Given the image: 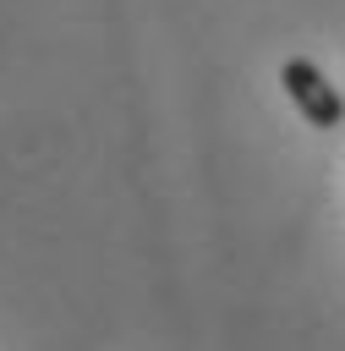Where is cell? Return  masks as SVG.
I'll use <instances>...</instances> for the list:
<instances>
[{
  "mask_svg": "<svg viewBox=\"0 0 345 351\" xmlns=\"http://www.w3.org/2000/svg\"><path fill=\"white\" fill-rule=\"evenodd\" d=\"M279 82H285V99L301 110V121H307V126L334 132V126L345 121V99H340V88H334V82H329L307 55L285 60V66H279Z\"/></svg>",
  "mask_w": 345,
  "mask_h": 351,
  "instance_id": "obj_1",
  "label": "cell"
}]
</instances>
